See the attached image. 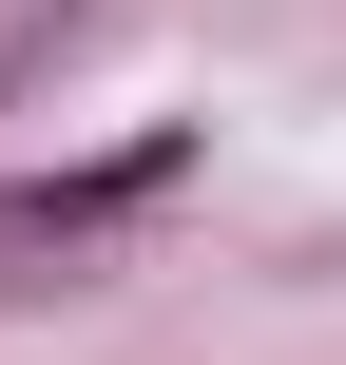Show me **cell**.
I'll return each mask as SVG.
<instances>
[{
  "label": "cell",
  "mask_w": 346,
  "mask_h": 365,
  "mask_svg": "<svg viewBox=\"0 0 346 365\" xmlns=\"http://www.w3.org/2000/svg\"><path fill=\"white\" fill-rule=\"evenodd\" d=\"M173 173H193V135H116V154H77V173H19V192H0V250H96V231H135Z\"/></svg>",
  "instance_id": "obj_1"
}]
</instances>
